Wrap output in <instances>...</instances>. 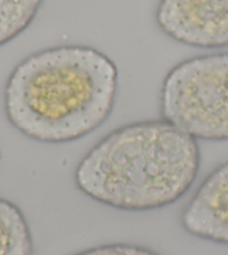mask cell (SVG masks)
<instances>
[{
    "label": "cell",
    "instance_id": "obj_3",
    "mask_svg": "<svg viewBox=\"0 0 228 255\" xmlns=\"http://www.w3.org/2000/svg\"><path fill=\"white\" fill-rule=\"evenodd\" d=\"M161 115L194 139L228 141V53L182 61L168 73Z\"/></svg>",
    "mask_w": 228,
    "mask_h": 255
},
{
    "label": "cell",
    "instance_id": "obj_7",
    "mask_svg": "<svg viewBox=\"0 0 228 255\" xmlns=\"http://www.w3.org/2000/svg\"><path fill=\"white\" fill-rule=\"evenodd\" d=\"M42 3L43 0H0V46L28 28Z\"/></svg>",
    "mask_w": 228,
    "mask_h": 255
},
{
    "label": "cell",
    "instance_id": "obj_8",
    "mask_svg": "<svg viewBox=\"0 0 228 255\" xmlns=\"http://www.w3.org/2000/svg\"><path fill=\"white\" fill-rule=\"evenodd\" d=\"M74 255H160L153 250L129 243H112L91 248Z\"/></svg>",
    "mask_w": 228,
    "mask_h": 255
},
{
    "label": "cell",
    "instance_id": "obj_1",
    "mask_svg": "<svg viewBox=\"0 0 228 255\" xmlns=\"http://www.w3.org/2000/svg\"><path fill=\"white\" fill-rule=\"evenodd\" d=\"M117 86L115 64L98 49L81 45L47 48L12 71L4 90V111L27 138L67 143L106 122Z\"/></svg>",
    "mask_w": 228,
    "mask_h": 255
},
{
    "label": "cell",
    "instance_id": "obj_5",
    "mask_svg": "<svg viewBox=\"0 0 228 255\" xmlns=\"http://www.w3.org/2000/svg\"><path fill=\"white\" fill-rule=\"evenodd\" d=\"M180 222L196 238L228 245V161L200 184L182 211Z\"/></svg>",
    "mask_w": 228,
    "mask_h": 255
},
{
    "label": "cell",
    "instance_id": "obj_2",
    "mask_svg": "<svg viewBox=\"0 0 228 255\" xmlns=\"http://www.w3.org/2000/svg\"><path fill=\"white\" fill-rule=\"evenodd\" d=\"M197 141L166 120L112 131L76 167V188L109 207L145 212L176 203L199 171Z\"/></svg>",
    "mask_w": 228,
    "mask_h": 255
},
{
    "label": "cell",
    "instance_id": "obj_6",
    "mask_svg": "<svg viewBox=\"0 0 228 255\" xmlns=\"http://www.w3.org/2000/svg\"><path fill=\"white\" fill-rule=\"evenodd\" d=\"M34 242L21 209L0 198V255H33Z\"/></svg>",
    "mask_w": 228,
    "mask_h": 255
},
{
    "label": "cell",
    "instance_id": "obj_4",
    "mask_svg": "<svg viewBox=\"0 0 228 255\" xmlns=\"http://www.w3.org/2000/svg\"><path fill=\"white\" fill-rule=\"evenodd\" d=\"M156 22L168 37L187 46H228V0H160Z\"/></svg>",
    "mask_w": 228,
    "mask_h": 255
}]
</instances>
